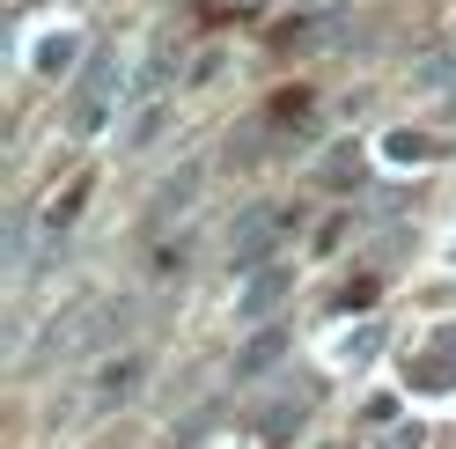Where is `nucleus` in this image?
<instances>
[{"label": "nucleus", "mask_w": 456, "mask_h": 449, "mask_svg": "<svg viewBox=\"0 0 456 449\" xmlns=\"http://www.w3.org/2000/svg\"><path fill=\"white\" fill-rule=\"evenodd\" d=\"M103 110H110V52H96V60H89V74L74 81L67 126H74V133H96V126H103Z\"/></svg>", "instance_id": "obj_2"}, {"label": "nucleus", "mask_w": 456, "mask_h": 449, "mask_svg": "<svg viewBox=\"0 0 456 449\" xmlns=\"http://www.w3.org/2000/svg\"><path fill=\"white\" fill-rule=\"evenodd\" d=\"M390 155H397V162H419V155H427V140H412V133H397V140H390Z\"/></svg>", "instance_id": "obj_8"}, {"label": "nucleus", "mask_w": 456, "mask_h": 449, "mask_svg": "<svg viewBox=\"0 0 456 449\" xmlns=\"http://www.w3.org/2000/svg\"><path fill=\"white\" fill-rule=\"evenodd\" d=\"M126 324H133V302L118 295V302H89V310L74 317V354H96V347H110V339H126Z\"/></svg>", "instance_id": "obj_3"}, {"label": "nucleus", "mask_w": 456, "mask_h": 449, "mask_svg": "<svg viewBox=\"0 0 456 449\" xmlns=\"http://www.w3.org/2000/svg\"><path fill=\"white\" fill-rule=\"evenodd\" d=\"M191 192H199V170H177V177H169V184L155 192V214H177V207L191 200Z\"/></svg>", "instance_id": "obj_7"}, {"label": "nucleus", "mask_w": 456, "mask_h": 449, "mask_svg": "<svg viewBox=\"0 0 456 449\" xmlns=\"http://www.w3.org/2000/svg\"><path fill=\"white\" fill-rule=\"evenodd\" d=\"M288 354V331H258V339H250L243 354H236V383H250V376H265L273 361Z\"/></svg>", "instance_id": "obj_6"}, {"label": "nucleus", "mask_w": 456, "mask_h": 449, "mask_svg": "<svg viewBox=\"0 0 456 449\" xmlns=\"http://www.w3.org/2000/svg\"><path fill=\"white\" fill-rule=\"evenodd\" d=\"M133 390H140V361H103V369L89 376V398H81V405H89V412H110V405H126Z\"/></svg>", "instance_id": "obj_4"}, {"label": "nucleus", "mask_w": 456, "mask_h": 449, "mask_svg": "<svg viewBox=\"0 0 456 449\" xmlns=\"http://www.w3.org/2000/svg\"><path fill=\"white\" fill-rule=\"evenodd\" d=\"M295 288V265H280V258H265V265H250V280L236 288V324H258V317H273L280 310V295Z\"/></svg>", "instance_id": "obj_1"}, {"label": "nucleus", "mask_w": 456, "mask_h": 449, "mask_svg": "<svg viewBox=\"0 0 456 449\" xmlns=\"http://www.w3.org/2000/svg\"><path fill=\"white\" fill-rule=\"evenodd\" d=\"M169 74H177V52H169V45H155V52H148V67H140V81H133V103L148 110V103L169 89Z\"/></svg>", "instance_id": "obj_5"}]
</instances>
